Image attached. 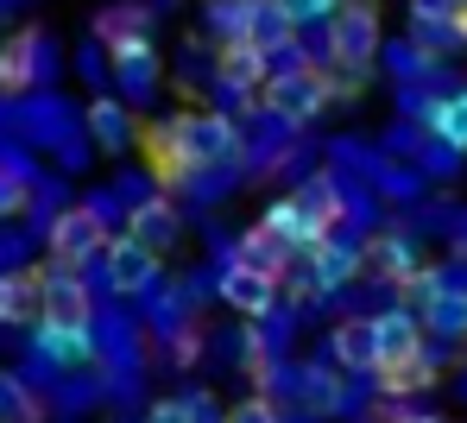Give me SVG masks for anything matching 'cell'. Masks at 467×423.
<instances>
[{"label": "cell", "mask_w": 467, "mask_h": 423, "mask_svg": "<svg viewBox=\"0 0 467 423\" xmlns=\"http://www.w3.org/2000/svg\"><path fill=\"white\" fill-rule=\"evenodd\" d=\"M140 146H146V159H152V177L164 183H177V177H190V170H209V165H228L234 152H240V133H234L228 114H171V120H158V127H140Z\"/></svg>", "instance_id": "cell-1"}, {"label": "cell", "mask_w": 467, "mask_h": 423, "mask_svg": "<svg viewBox=\"0 0 467 423\" xmlns=\"http://www.w3.org/2000/svg\"><path fill=\"white\" fill-rule=\"evenodd\" d=\"M379 45H386V32H379V6L373 0H341L328 13V57L341 70H367L379 57Z\"/></svg>", "instance_id": "cell-2"}, {"label": "cell", "mask_w": 467, "mask_h": 423, "mask_svg": "<svg viewBox=\"0 0 467 423\" xmlns=\"http://www.w3.org/2000/svg\"><path fill=\"white\" fill-rule=\"evenodd\" d=\"M259 101H265V114H278L285 127H304V120H316V114L328 108V83H322L316 70H278Z\"/></svg>", "instance_id": "cell-3"}, {"label": "cell", "mask_w": 467, "mask_h": 423, "mask_svg": "<svg viewBox=\"0 0 467 423\" xmlns=\"http://www.w3.org/2000/svg\"><path fill=\"white\" fill-rule=\"evenodd\" d=\"M95 253H108V222H101V209H95V202L64 209V215L51 222V259H57V265H88Z\"/></svg>", "instance_id": "cell-4"}, {"label": "cell", "mask_w": 467, "mask_h": 423, "mask_svg": "<svg viewBox=\"0 0 467 423\" xmlns=\"http://www.w3.org/2000/svg\"><path fill=\"white\" fill-rule=\"evenodd\" d=\"M38 284H45V316L38 323H57V329H88V284L77 278V265H57L51 259V272H38Z\"/></svg>", "instance_id": "cell-5"}, {"label": "cell", "mask_w": 467, "mask_h": 423, "mask_svg": "<svg viewBox=\"0 0 467 423\" xmlns=\"http://www.w3.org/2000/svg\"><path fill=\"white\" fill-rule=\"evenodd\" d=\"M45 51H51V38H45L38 26L13 32V38L0 45V88H6V95H26V88L45 77Z\"/></svg>", "instance_id": "cell-6"}, {"label": "cell", "mask_w": 467, "mask_h": 423, "mask_svg": "<svg viewBox=\"0 0 467 423\" xmlns=\"http://www.w3.org/2000/svg\"><path fill=\"white\" fill-rule=\"evenodd\" d=\"M152 278H158V247H146L140 234H120V241H108V291H120V297H140Z\"/></svg>", "instance_id": "cell-7"}, {"label": "cell", "mask_w": 467, "mask_h": 423, "mask_svg": "<svg viewBox=\"0 0 467 423\" xmlns=\"http://www.w3.org/2000/svg\"><path fill=\"white\" fill-rule=\"evenodd\" d=\"M222 304H228L234 316H253V323H259V316H272V304H278V278L234 259L228 272H222Z\"/></svg>", "instance_id": "cell-8"}, {"label": "cell", "mask_w": 467, "mask_h": 423, "mask_svg": "<svg viewBox=\"0 0 467 423\" xmlns=\"http://www.w3.org/2000/svg\"><path fill=\"white\" fill-rule=\"evenodd\" d=\"M259 222H265V228H272V234H278L285 247H297V253H310L316 241L328 234V222L316 215V209L304 202V196H278V202H272V209H265Z\"/></svg>", "instance_id": "cell-9"}, {"label": "cell", "mask_w": 467, "mask_h": 423, "mask_svg": "<svg viewBox=\"0 0 467 423\" xmlns=\"http://www.w3.org/2000/svg\"><path fill=\"white\" fill-rule=\"evenodd\" d=\"M373 341H379V366H398V360L423 354V316L417 310H386V316H373Z\"/></svg>", "instance_id": "cell-10"}, {"label": "cell", "mask_w": 467, "mask_h": 423, "mask_svg": "<svg viewBox=\"0 0 467 423\" xmlns=\"http://www.w3.org/2000/svg\"><path fill=\"white\" fill-rule=\"evenodd\" d=\"M45 316V284L38 272H0V323H38Z\"/></svg>", "instance_id": "cell-11"}, {"label": "cell", "mask_w": 467, "mask_h": 423, "mask_svg": "<svg viewBox=\"0 0 467 423\" xmlns=\"http://www.w3.org/2000/svg\"><path fill=\"white\" fill-rule=\"evenodd\" d=\"M360 265H367V259L354 253V247H341V241H328V234H322V241L310 247V291H341Z\"/></svg>", "instance_id": "cell-12"}, {"label": "cell", "mask_w": 467, "mask_h": 423, "mask_svg": "<svg viewBox=\"0 0 467 423\" xmlns=\"http://www.w3.org/2000/svg\"><path fill=\"white\" fill-rule=\"evenodd\" d=\"M291 32H297V19L285 13V0H246V38L259 51H285Z\"/></svg>", "instance_id": "cell-13"}, {"label": "cell", "mask_w": 467, "mask_h": 423, "mask_svg": "<svg viewBox=\"0 0 467 423\" xmlns=\"http://www.w3.org/2000/svg\"><path fill=\"white\" fill-rule=\"evenodd\" d=\"M259 64H265V51H259V45L240 32V38H228V45H222L215 77H222L228 88H253V95H259Z\"/></svg>", "instance_id": "cell-14"}, {"label": "cell", "mask_w": 467, "mask_h": 423, "mask_svg": "<svg viewBox=\"0 0 467 423\" xmlns=\"http://www.w3.org/2000/svg\"><path fill=\"white\" fill-rule=\"evenodd\" d=\"M328 347H335V360H341L348 373H379V341H373V323H341V329L328 335Z\"/></svg>", "instance_id": "cell-15"}, {"label": "cell", "mask_w": 467, "mask_h": 423, "mask_svg": "<svg viewBox=\"0 0 467 423\" xmlns=\"http://www.w3.org/2000/svg\"><path fill=\"white\" fill-rule=\"evenodd\" d=\"M360 259H367V265H373L379 278H391V284H404V278L417 272V247H410V241L398 234V228H391V234H379V241H373V247H367Z\"/></svg>", "instance_id": "cell-16"}, {"label": "cell", "mask_w": 467, "mask_h": 423, "mask_svg": "<svg viewBox=\"0 0 467 423\" xmlns=\"http://www.w3.org/2000/svg\"><path fill=\"white\" fill-rule=\"evenodd\" d=\"M133 234H140L146 247H158V253H164V247L177 241V209H171L164 196H152V202H140V209H133Z\"/></svg>", "instance_id": "cell-17"}, {"label": "cell", "mask_w": 467, "mask_h": 423, "mask_svg": "<svg viewBox=\"0 0 467 423\" xmlns=\"http://www.w3.org/2000/svg\"><path fill=\"white\" fill-rule=\"evenodd\" d=\"M285 253H297V247H285V241L265 228V222H259V228H253L240 247H234V259H240V265H259V272H272V278L285 272Z\"/></svg>", "instance_id": "cell-18"}, {"label": "cell", "mask_w": 467, "mask_h": 423, "mask_svg": "<svg viewBox=\"0 0 467 423\" xmlns=\"http://www.w3.org/2000/svg\"><path fill=\"white\" fill-rule=\"evenodd\" d=\"M430 127H436V139H442V146L467 152V88H462V95H442V101L430 108Z\"/></svg>", "instance_id": "cell-19"}, {"label": "cell", "mask_w": 467, "mask_h": 423, "mask_svg": "<svg viewBox=\"0 0 467 423\" xmlns=\"http://www.w3.org/2000/svg\"><path fill=\"white\" fill-rule=\"evenodd\" d=\"M88 133H95V146L120 152V146L133 139V127H127V108H120V101H95V108H88Z\"/></svg>", "instance_id": "cell-20"}, {"label": "cell", "mask_w": 467, "mask_h": 423, "mask_svg": "<svg viewBox=\"0 0 467 423\" xmlns=\"http://www.w3.org/2000/svg\"><path fill=\"white\" fill-rule=\"evenodd\" d=\"M379 386H386V392H423V386H436V366H430L423 354H410V360H398V366H379Z\"/></svg>", "instance_id": "cell-21"}, {"label": "cell", "mask_w": 467, "mask_h": 423, "mask_svg": "<svg viewBox=\"0 0 467 423\" xmlns=\"http://www.w3.org/2000/svg\"><path fill=\"white\" fill-rule=\"evenodd\" d=\"M38 347L51 354V360H88V329H57V323H38Z\"/></svg>", "instance_id": "cell-22"}, {"label": "cell", "mask_w": 467, "mask_h": 423, "mask_svg": "<svg viewBox=\"0 0 467 423\" xmlns=\"http://www.w3.org/2000/svg\"><path fill=\"white\" fill-rule=\"evenodd\" d=\"M108 51H114V70H120V77H146V64H152V38H146V32L108 38Z\"/></svg>", "instance_id": "cell-23"}, {"label": "cell", "mask_w": 467, "mask_h": 423, "mask_svg": "<svg viewBox=\"0 0 467 423\" xmlns=\"http://www.w3.org/2000/svg\"><path fill=\"white\" fill-rule=\"evenodd\" d=\"M0 423H38V398L6 373H0Z\"/></svg>", "instance_id": "cell-24"}, {"label": "cell", "mask_w": 467, "mask_h": 423, "mask_svg": "<svg viewBox=\"0 0 467 423\" xmlns=\"http://www.w3.org/2000/svg\"><path fill=\"white\" fill-rule=\"evenodd\" d=\"M423 316H430L436 329H449V335H467V297H455L449 284H442V297H436V304H430Z\"/></svg>", "instance_id": "cell-25"}, {"label": "cell", "mask_w": 467, "mask_h": 423, "mask_svg": "<svg viewBox=\"0 0 467 423\" xmlns=\"http://www.w3.org/2000/svg\"><path fill=\"white\" fill-rule=\"evenodd\" d=\"M455 13H462V0H410V19L417 26H449L455 32Z\"/></svg>", "instance_id": "cell-26"}, {"label": "cell", "mask_w": 467, "mask_h": 423, "mask_svg": "<svg viewBox=\"0 0 467 423\" xmlns=\"http://www.w3.org/2000/svg\"><path fill=\"white\" fill-rule=\"evenodd\" d=\"M297 196L310 202V209L322 215V222H335V215H341V196H335V183H328V177H316V183H304Z\"/></svg>", "instance_id": "cell-27"}, {"label": "cell", "mask_w": 467, "mask_h": 423, "mask_svg": "<svg viewBox=\"0 0 467 423\" xmlns=\"http://www.w3.org/2000/svg\"><path fill=\"white\" fill-rule=\"evenodd\" d=\"M19 209H26V183L0 165V222H6V215H19Z\"/></svg>", "instance_id": "cell-28"}, {"label": "cell", "mask_w": 467, "mask_h": 423, "mask_svg": "<svg viewBox=\"0 0 467 423\" xmlns=\"http://www.w3.org/2000/svg\"><path fill=\"white\" fill-rule=\"evenodd\" d=\"M335 6H341V0H285V13H291L297 26H304V19H322V26H328V13H335Z\"/></svg>", "instance_id": "cell-29"}, {"label": "cell", "mask_w": 467, "mask_h": 423, "mask_svg": "<svg viewBox=\"0 0 467 423\" xmlns=\"http://www.w3.org/2000/svg\"><path fill=\"white\" fill-rule=\"evenodd\" d=\"M146 423H196V418H190V398H158L146 411Z\"/></svg>", "instance_id": "cell-30"}, {"label": "cell", "mask_w": 467, "mask_h": 423, "mask_svg": "<svg viewBox=\"0 0 467 423\" xmlns=\"http://www.w3.org/2000/svg\"><path fill=\"white\" fill-rule=\"evenodd\" d=\"M190 418H196V423H228V418H222V405H215L209 392H196V398H190Z\"/></svg>", "instance_id": "cell-31"}, {"label": "cell", "mask_w": 467, "mask_h": 423, "mask_svg": "<svg viewBox=\"0 0 467 423\" xmlns=\"http://www.w3.org/2000/svg\"><path fill=\"white\" fill-rule=\"evenodd\" d=\"M228 423H278V418H272V405H240Z\"/></svg>", "instance_id": "cell-32"}, {"label": "cell", "mask_w": 467, "mask_h": 423, "mask_svg": "<svg viewBox=\"0 0 467 423\" xmlns=\"http://www.w3.org/2000/svg\"><path fill=\"white\" fill-rule=\"evenodd\" d=\"M398 423H449V418H436V411H404Z\"/></svg>", "instance_id": "cell-33"}, {"label": "cell", "mask_w": 467, "mask_h": 423, "mask_svg": "<svg viewBox=\"0 0 467 423\" xmlns=\"http://www.w3.org/2000/svg\"><path fill=\"white\" fill-rule=\"evenodd\" d=\"M455 38H467V0H462V13H455Z\"/></svg>", "instance_id": "cell-34"}]
</instances>
